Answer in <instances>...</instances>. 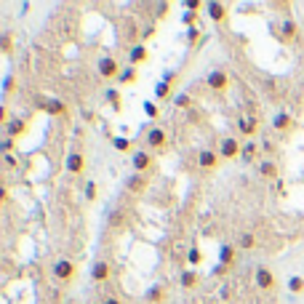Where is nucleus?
Listing matches in <instances>:
<instances>
[{
	"label": "nucleus",
	"instance_id": "37998d69",
	"mask_svg": "<svg viewBox=\"0 0 304 304\" xmlns=\"http://www.w3.org/2000/svg\"><path fill=\"white\" fill-rule=\"evenodd\" d=\"M152 35H155V24H150V27H144V30H142V40H150Z\"/></svg>",
	"mask_w": 304,
	"mask_h": 304
},
{
	"label": "nucleus",
	"instance_id": "412c9836",
	"mask_svg": "<svg viewBox=\"0 0 304 304\" xmlns=\"http://www.w3.org/2000/svg\"><path fill=\"white\" fill-rule=\"evenodd\" d=\"M272 128L275 131H291V128H294V117H291L288 112H278V115L272 117Z\"/></svg>",
	"mask_w": 304,
	"mask_h": 304
},
{
	"label": "nucleus",
	"instance_id": "20e7f679",
	"mask_svg": "<svg viewBox=\"0 0 304 304\" xmlns=\"http://www.w3.org/2000/svg\"><path fill=\"white\" fill-rule=\"evenodd\" d=\"M296 35H299V27H296V21L291 19V16H285L283 21H280V30H278V40L280 43H294Z\"/></svg>",
	"mask_w": 304,
	"mask_h": 304
},
{
	"label": "nucleus",
	"instance_id": "7c9ffc66",
	"mask_svg": "<svg viewBox=\"0 0 304 304\" xmlns=\"http://www.w3.org/2000/svg\"><path fill=\"white\" fill-rule=\"evenodd\" d=\"M155 96H157V99H168V96H171V86L160 80V83L155 86Z\"/></svg>",
	"mask_w": 304,
	"mask_h": 304
},
{
	"label": "nucleus",
	"instance_id": "4c0bfd02",
	"mask_svg": "<svg viewBox=\"0 0 304 304\" xmlns=\"http://www.w3.org/2000/svg\"><path fill=\"white\" fill-rule=\"evenodd\" d=\"M176 77H179V72H176V70H168L166 75H163V83H168V86H173V83H176Z\"/></svg>",
	"mask_w": 304,
	"mask_h": 304
},
{
	"label": "nucleus",
	"instance_id": "a211bd4d",
	"mask_svg": "<svg viewBox=\"0 0 304 304\" xmlns=\"http://www.w3.org/2000/svg\"><path fill=\"white\" fill-rule=\"evenodd\" d=\"M238 128H240V133H243V136H253V133H256V128H259L256 115H243L238 120Z\"/></svg>",
	"mask_w": 304,
	"mask_h": 304
},
{
	"label": "nucleus",
	"instance_id": "f257e3e1",
	"mask_svg": "<svg viewBox=\"0 0 304 304\" xmlns=\"http://www.w3.org/2000/svg\"><path fill=\"white\" fill-rule=\"evenodd\" d=\"M219 155H222V160H238V157L243 155V144L235 136H224L222 142H219Z\"/></svg>",
	"mask_w": 304,
	"mask_h": 304
},
{
	"label": "nucleus",
	"instance_id": "ddd939ff",
	"mask_svg": "<svg viewBox=\"0 0 304 304\" xmlns=\"http://www.w3.org/2000/svg\"><path fill=\"white\" fill-rule=\"evenodd\" d=\"M166 142H168V133L163 131V128H150V131H147V144L152 150H163V147H166Z\"/></svg>",
	"mask_w": 304,
	"mask_h": 304
},
{
	"label": "nucleus",
	"instance_id": "f03ea898",
	"mask_svg": "<svg viewBox=\"0 0 304 304\" xmlns=\"http://www.w3.org/2000/svg\"><path fill=\"white\" fill-rule=\"evenodd\" d=\"M219 160H222V155H219V150H200L198 152V166L203 171H216L219 168Z\"/></svg>",
	"mask_w": 304,
	"mask_h": 304
},
{
	"label": "nucleus",
	"instance_id": "a878e982",
	"mask_svg": "<svg viewBox=\"0 0 304 304\" xmlns=\"http://www.w3.org/2000/svg\"><path fill=\"white\" fill-rule=\"evenodd\" d=\"M107 101L112 104V110L120 112L123 110V101H120V91H115V88H107Z\"/></svg>",
	"mask_w": 304,
	"mask_h": 304
},
{
	"label": "nucleus",
	"instance_id": "6ab92c4d",
	"mask_svg": "<svg viewBox=\"0 0 304 304\" xmlns=\"http://www.w3.org/2000/svg\"><path fill=\"white\" fill-rule=\"evenodd\" d=\"M259 155H262V147H259L256 142H246V144H243V155H240V160L251 166V163L259 160Z\"/></svg>",
	"mask_w": 304,
	"mask_h": 304
},
{
	"label": "nucleus",
	"instance_id": "5701e85b",
	"mask_svg": "<svg viewBox=\"0 0 304 304\" xmlns=\"http://www.w3.org/2000/svg\"><path fill=\"white\" fill-rule=\"evenodd\" d=\"M112 147H115L117 152H136L133 150V142L128 136H112Z\"/></svg>",
	"mask_w": 304,
	"mask_h": 304
},
{
	"label": "nucleus",
	"instance_id": "09e8293b",
	"mask_svg": "<svg viewBox=\"0 0 304 304\" xmlns=\"http://www.w3.org/2000/svg\"><path fill=\"white\" fill-rule=\"evenodd\" d=\"M0 200H3V203L8 200V187H3V190H0Z\"/></svg>",
	"mask_w": 304,
	"mask_h": 304
},
{
	"label": "nucleus",
	"instance_id": "3c124183",
	"mask_svg": "<svg viewBox=\"0 0 304 304\" xmlns=\"http://www.w3.org/2000/svg\"><path fill=\"white\" fill-rule=\"evenodd\" d=\"M91 304H101V302H91Z\"/></svg>",
	"mask_w": 304,
	"mask_h": 304
},
{
	"label": "nucleus",
	"instance_id": "1a4fd4ad",
	"mask_svg": "<svg viewBox=\"0 0 304 304\" xmlns=\"http://www.w3.org/2000/svg\"><path fill=\"white\" fill-rule=\"evenodd\" d=\"M147 184H150L147 173H131V176L126 179V190H128L131 195H139V192H144V190H147Z\"/></svg>",
	"mask_w": 304,
	"mask_h": 304
},
{
	"label": "nucleus",
	"instance_id": "b1692460",
	"mask_svg": "<svg viewBox=\"0 0 304 304\" xmlns=\"http://www.w3.org/2000/svg\"><path fill=\"white\" fill-rule=\"evenodd\" d=\"M219 262H222V264H227V267H229V264L235 262V246L224 243L222 248H219Z\"/></svg>",
	"mask_w": 304,
	"mask_h": 304
},
{
	"label": "nucleus",
	"instance_id": "4468645a",
	"mask_svg": "<svg viewBox=\"0 0 304 304\" xmlns=\"http://www.w3.org/2000/svg\"><path fill=\"white\" fill-rule=\"evenodd\" d=\"M259 176L262 179H275V182H278V163H275L272 157L259 160Z\"/></svg>",
	"mask_w": 304,
	"mask_h": 304
},
{
	"label": "nucleus",
	"instance_id": "0eeeda50",
	"mask_svg": "<svg viewBox=\"0 0 304 304\" xmlns=\"http://www.w3.org/2000/svg\"><path fill=\"white\" fill-rule=\"evenodd\" d=\"M253 280H256L259 291H272L275 288V275H272V269H269V267H256Z\"/></svg>",
	"mask_w": 304,
	"mask_h": 304
},
{
	"label": "nucleus",
	"instance_id": "c03bdc74",
	"mask_svg": "<svg viewBox=\"0 0 304 304\" xmlns=\"http://www.w3.org/2000/svg\"><path fill=\"white\" fill-rule=\"evenodd\" d=\"M259 147H262V152H272V150H275V144L269 142V139H262V144H259Z\"/></svg>",
	"mask_w": 304,
	"mask_h": 304
},
{
	"label": "nucleus",
	"instance_id": "f8f14e48",
	"mask_svg": "<svg viewBox=\"0 0 304 304\" xmlns=\"http://www.w3.org/2000/svg\"><path fill=\"white\" fill-rule=\"evenodd\" d=\"M38 107L43 112H48V115H67V104L61 99H40Z\"/></svg>",
	"mask_w": 304,
	"mask_h": 304
},
{
	"label": "nucleus",
	"instance_id": "79ce46f5",
	"mask_svg": "<svg viewBox=\"0 0 304 304\" xmlns=\"http://www.w3.org/2000/svg\"><path fill=\"white\" fill-rule=\"evenodd\" d=\"M0 123H3V126H8V123H11V117H8V107H0Z\"/></svg>",
	"mask_w": 304,
	"mask_h": 304
},
{
	"label": "nucleus",
	"instance_id": "de8ad7c7",
	"mask_svg": "<svg viewBox=\"0 0 304 304\" xmlns=\"http://www.w3.org/2000/svg\"><path fill=\"white\" fill-rule=\"evenodd\" d=\"M166 11H168V3H160V5H157V16H166Z\"/></svg>",
	"mask_w": 304,
	"mask_h": 304
},
{
	"label": "nucleus",
	"instance_id": "423d86ee",
	"mask_svg": "<svg viewBox=\"0 0 304 304\" xmlns=\"http://www.w3.org/2000/svg\"><path fill=\"white\" fill-rule=\"evenodd\" d=\"M152 155L150 152H144V150H136L131 155V166H133V173H147L150 168H152Z\"/></svg>",
	"mask_w": 304,
	"mask_h": 304
},
{
	"label": "nucleus",
	"instance_id": "7ed1b4c3",
	"mask_svg": "<svg viewBox=\"0 0 304 304\" xmlns=\"http://www.w3.org/2000/svg\"><path fill=\"white\" fill-rule=\"evenodd\" d=\"M206 86L211 88V91H227L229 88V75L222 70H211L206 75Z\"/></svg>",
	"mask_w": 304,
	"mask_h": 304
},
{
	"label": "nucleus",
	"instance_id": "49530a36",
	"mask_svg": "<svg viewBox=\"0 0 304 304\" xmlns=\"http://www.w3.org/2000/svg\"><path fill=\"white\" fill-rule=\"evenodd\" d=\"M3 88H5V94L11 91V88H14V77H5V83H3Z\"/></svg>",
	"mask_w": 304,
	"mask_h": 304
},
{
	"label": "nucleus",
	"instance_id": "f3484780",
	"mask_svg": "<svg viewBox=\"0 0 304 304\" xmlns=\"http://www.w3.org/2000/svg\"><path fill=\"white\" fill-rule=\"evenodd\" d=\"M206 14L211 16V21H224L227 19V5L224 3H216V0H213V3H206Z\"/></svg>",
	"mask_w": 304,
	"mask_h": 304
},
{
	"label": "nucleus",
	"instance_id": "cd10ccee",
	"mask_svg": "<svg viewBox=\"0 0 304 304\" xmlns=\"http://www.w3.org/2000/svg\"><path fill=\"white\" fill-rule=\"evenodd\" d=\"M288 291H291V294H304V278L291 275V278H288Z\"/></svg>",
	"mask_w": 304,
	"mask_h": 304
},
{
	"label": "nucleus",
	"instance_id": "dca6fc26",
	"mask_svg": "<svg viewBox=\"0 0 304 304\" xmlns=\"http://www.w3.org/2000/svg\"><path fill=\"white\" fill-rule=\"evenodd\" d=\"M110 275H112V267L107 262H96L91 267V280L94 283H104V280H110Z\"/></svg>",
	"mask_w": 304,
	"mask_h": 304
},
{
	"label": "nucleus",
	"instance_id": "393cba45",
	"mask_svg": "<svg viewBox=\"0 0 304 304\" xmlns=\"http://www.w3.org/2000/svg\"><path fill=\"white\" fill-rule=\"evenodd\" d=\"M163 299H166V288H163V285H152V288L147 291V302L150 304H160Z\"/></svg>",
	"mask_w": 304,
	"mask_h": 304
},
{
	"label": "nucleus",
	"instance_id": "2f4dec72",
	"mask_svg": "<svg viewBox=\"0 0 304 304\" xmlns=\"http://www.w3.org/2000/svg\"><path fill=\"white\" fill-rule=\"evenodd\" d=\"M144 115L152 117V120H155V117L160 115V110H157V104H155V101H144Z\"/></svg>",
	"mask_w": 304,
	"mask_h": 304
},
{
	"label": "nucleus",
	"instance_id": "bb28decb",
	"mask_svg": "<svg viewBox=\"0 0 304 304\" xmlns=\"http://www.w3.org/2000/svg\"><path fill=\"white\" fill-rule=\"evenodd\" d=\"M173 107H179V110H192V96H190V94H176V96H173Z\"/></svg>",
	"mask_w": 304,
	"mask_h": 304
},
{
	"label": "nucleus",
	"instance_id": "c756f323",
	"mask_svg": "<svg viewBox=\"0 0 304 304\" xmlns=\"http://www.w3.org/2000/svg\"><path fill=\"white\" fill-rule=\"evenodd\" d=\"M238 246H240V248H256V235H253V232H243Z\"/></svg>",
	"mask_w": 304,
	"mask_h": 304
},
{
	"label": "nucleus",
	"instance_id": "473e14b6",
	"mask_svg": "<svg viewBox=\"0 0 304 304\" xmlns=\"http://www.w3.org/2000/svg\"><path fill=\"white\" fill-rule=\"evenodd\" d=\"M227 272H229V267H227V264H222V262H216V264H213V269H211L213 278H224Z\"/></svg>",
	"mask_w": 304,
	"mask_h": 304
},
{
	"label": "nucleus",
	"instance_id": "9b49d317",
	"mask_svg": "<svg viewBox=\"0 0 304 304\" xmlns=\"http://www.w3.org/2000/svg\"><path fill=\"white\" fill-rule=\"evenodd\" d=\"M150 59V51L144 43H136V46H131V51H128V64L131 67H139V64H144V61Z\"/></svg>",
	"mask_w": 304,
	"mask_h": 304
},
{
	"label": "nucleus",
	"instance_id": "e433bc0d",
	"mask_svg": "<svg viewBox=\"0 0 304 304\" xmlns=\"http://www.w3.org/2000/svg\"><path fill=\"white\" fill-rule=\"evenodd\" d=\"M200 40V30H198V27H192V30H187V43H190V46H195V43H198Z\"/></svg>",
	"mask_w": 304,
	"mask_h": 304
},
{
	"label": "nucleus",
	"instance_id": "58836bf2",
	"mask_svg": "<svg viewBox=\"0 0 304 304\" xmlns=\"http://www.w3.org/2000/svg\"><path fill=\"white\" fill-rule=\"evenodd\" d=\"M86 198L88 200H96V184H94V182L86 184Z\"/></svg>",
	"mask_w": 304,
	"mask_h": 304
},
{
	"label": "nucleus",
	"instance_id": "ea45409f",
	"mask_svg": "<svg viewBox=\"0 0 304 304\" xmlns=\"http://www.w3.org/2000/svg\"><path fill=\"white\" fill-rule=\"evenodd\" d=\"M0 46H3V54H11V46H14V43H11V35L0 38Z\"/></svg>",
	"mask_w": 304,
	"mask_h": 304
},
{
	"label": "nucleus",
	"instance_id": "8fccbe9b",
	"mask_svg": "<svg viewBox=\"0 0 304 304\" xmlns=\"http://www.w3.org/2000/svg\"><path fill=\"white\" fill-rule=\"evenodd\" d=\"M101 304H120V302H117V299H112V296H110V299H104Z\"/></svg>",
	"mask_w": 304,
	"mask_h": 304
},
{
	"label": "nucleus",
	"instance_id": "2eb2a0df",
	"mask_svg": "<svg viewBox=\"0 0 304 304\" xmlns=\"http://www.w3.org/2000/svg\"><path fill=\"white\" fill-rule=\"evenodd\" d=\"M198 283H200L198 269H182V275H179V285H182L184 291H192Z\"/></svg>",
	"mask_w": 304,
	"mask_h": 304
},
{
	"label": "nucleus",
	"instance_id": "39448f33",
	"mask_svg": "<svg viewBox=\"0 0 304 304\" xmlns=\"http://www.w3.org/2000/svg\"><path fill=\"white\" fill-rule=\"evenodd\" d=\"M75 269H77L75 262H70V259H59V262L54 264V269H51V272H54L56 280H64V283H67V280L75 278Z\"/></svg>",
	"mask_w": 304,
	"mask_h": 304
},
{
	"label": "nucleus",
	"instance_id": "4be33fe9",
	"mask_svg": "<svg viewBox=\"0 0 304 304\" xmlns=\"http://www.w3.org/2000/svg\"><path fill=\"white\" fill-rule=\"evenodd\" d=\"M136 80H139L136 67H131V64H128L126 70H120V75H117V83H120V86H133Z\"/></svg>",
	"mask_w": 304,
	"mask_h": 304
},
{
	"label": "nucleus",
	"instance_id": "f704fd0d",
	"mask_svg": "<svg viewBox=\"0 0 304 304\" xmlns=\"http://www.w3.org/2000/svg\"><path fill=\"white\" fill-rule=\"evenodd\" d=\"M14 147H16V139H8V136H5V139H3V144H0L3 155H11V152H14Z\"/></svg>",
	"mask_w": 304,
	"mask_h": 304
},
{
	"label": "nucleus",
	"instance_id": "9d476101",
	"mask_svg": "<svg viewBox=\"0 0 304 304\" xmlns=\"http://www.w3.org/2000/svg\"><path fill=\"white\" fill-rule=\"evenodd\" d=\"M96 70H99V75H101V77H117V75H120L115 56H101L99 64H96Z\"/></svg>",
	"mask_w": 304,
	"mask_h": 304
},
{
	"label": "nucleus",
	"instance_id": "aec40b11",
	"mask_svg": "<svg viewBox=\"0 0 304 304\" xmlns=\"http://www.w3.org/2000/svg\"><path fill=\"white\" fill-rule=\"evenodd\" d=\"M24 133H27V120H21V117H16V120H11L8 126H5V136L8 139L24 136Z\"/></svg>",
	"mask_w": 304,
	"mask_h": 304
},
{
	"label": "nucleus",
	"instance_id": "72a5a7b5",
	"mask_svg": "<svg viewBox=\"0 0 304 304\" xmlns=\"http://www.w3.org/2000/svg\"><path fill=\"white\" fill-rule=\"evenodd\" d=\"M198 16H200V14H192V11H187V14L182 16V21H184V24L190 27V30H192V27L198 24Z\"/></svg>",
	"mask_w": 304,
	"mask_h": 304
},
{
	"label": "nucleus",
	"instance_id": "a18cd8bd",
	"mask_svg": "<svg viewBox=\"0 0 304 304\" xmlns=\"http://www.w3.org/2000/svg\"><path fill=\"white\" fill-rule=\"evenodd\" d=\"M3 163H5L8 168H16V157H14V155H3Z\"/></svg>",
	"mask_w": 304,
	"mask_h": 304
},
{
	"label": "nucleus",
	"instance_id": "6e6552de",
	"mask_svg": "<svg viewBox=\"0 0 304 304\" xmlns=\"http://www.w3.org/2000/svg\"><path fill=\"white\" fill-rule=\"evenodd\" d=\"M64 171L67 173H83L86 171V155H80V152H70L67 155V160H64Z\"/></svg>",
	"mask_w": 304,
	"mask_h": 304
},
{
	"label": "nucleus",
	"instance_id": "c85d7f7f",
	"mask_svg": "<svg viewBox=\"0 0 304 304\" xmlns=\"http://www.w3.org/2000/svg\"><path fill=\"white\" fill-rule=\"evenodd\" d=\"M187 262L192 264V269H195V267H198V264L203 262V251L195 248V246H192V248H187Z\"/></svg>",
	"mask_w": 304,
	"mask_h": 304
},
{
	"label": "nucleus",
	"instance_id": "c9c22d12",
	"mask_svg": "<svg viewBox=\"0 0 304 304\" xmlns=\"http://www.w3.org/2000/svg\"><path fill=\"white\" fill-rule=\"evenodd\" d=\"M184 8L192 11V14H198V11H200V8H206V5H203L200 0H184Z\"/></svg>",
	"mask_w": 304,
	"mask_h": 304
},
{
	"label": "nucleus",
	"instance_id": "a19ab883",
	"mask_svg": "<svg viewBox=\"0 0 304 304\" xmlns=\"http://www.w3.org/2000/svg\"><path fill=\"white\" fill-rule=\"evenodd\" d=\"M229 296H232V288H229V285H222V288H219V299L227 302Z\"/></svg>",
	"mask_w": 304,
	"mask_h": 304
}]
</instances>
